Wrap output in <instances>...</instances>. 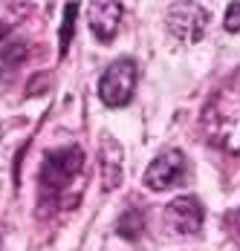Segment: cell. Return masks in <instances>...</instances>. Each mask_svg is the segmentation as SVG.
<instances>
[{"mask_svg": "<svg viewBox=\"0 0 240 251\" xmlns=\"http://www.w3.org/2000/svg\"><path fill=\"white\" fill-rule=\"evenodd\" d=\"M98 165H101L104 188L113 191L121 182V168H124V148L113 136H101V142H98Z\"/></svg>", "mask_w": 240, "mask_h": 251, "instance_id": "obj_8", "label": "cell"}, {"mask_svg": "<svg viewBox=\"0 0 240 251\" xmlns=\"http://www.w3.org/2000/svg\"><path fill=\"white\" fill-rule=\"evenodd\" d=\"M6 35H9V26H6V24H0V41H3Z\"/></svg>", "mask_w": 240, "mask_h": 251, "instance_id": "obj_14", "label": "cell"}, {"mask_svg": "<svg viewBox=\"0 0 240 251\" xmlns=\"http://www.w3.org/2000/svg\"><path fill=\"white\" fill-rule=\"evenodd\" d=\"M75 15H78V3H67V6H64V24H61V35H58V41H61V55H67V50H70Z\"/></svg>", "mask_w": 240, "mask_h": 251, "instance_id": "obj_11", "label": "cell"}, {"mask_svg": "<svg viewBox=\"0 0 240 251\" xmlns=\"http://www.w3.org/2000/svg\"><path fill=\"white\" fill-rule=\"evenodd\" d=\"M226 29L229 32H240V3H229V9H226Z\"/></svg>", "mask_w": 240, "mask_h": 251, "instance_id": "obj_12", "label": "cell"}, {"mask_svg": "<svg viewBox=\"0 0 240 251\" xmlns=\"http://www.w3.org/2000/svg\"><path fill=\"white\" fill-rule=\"evenodd\" d=\"M133 90H136V64H133V58L113 61L98 78V99L110 110L124 107L133 99Z\"/></svg>", "mask_w": 240, "mask_h": 251, "instance_id": "obj_3", "label": "cell"}, {"mask_svg": "<svg viewBox=\"0 0 240 251\" xmlns=\"http://www.w3.org/2000/svg\"><path fill=\"white\" fill-rule=\"evenodd\" d=\"M209 12L200 3H177L168 12V29L185 44H197L206 35Z\"/></svg>", "mask_w": 240, "mask_h": 251, "instance_id": "obj_5", "label": "cell"}, {"mask_svg": "<svg viewBox=\"0 0 240 251\" xmlns=\"http://www.w3.org/2000/svg\"><path fill=\"white\" fill-rule=\"evenodd\" d=\"M185 174H188V159L182 151H165L159 153L148 171H145V185L150 191H168V188H177L180 182H185Z\"/></svg>", "mask_w": 240, "mask_h": 251, "instance_id": "obj_4", "label": "cell"}, {"mask_svg": "<svg viewBox=\"0 0 240 251\" xmlns=\"http://www.w3.org/2000/svg\"><path fill=\"white\" fill-rule=\"evenodd\" d=\"M49 81V75H38V78H32L29 81V90H26V96H41V93H47V84Z\"/></svg>", "mask_w": 240, "mask_h": 251, "instance_id": "obj_13", "label": "cell"}, {"mask_svg": "<svg viewBox=\"0 0 240 251\" xmlns=\"http://www.w3.org/2000/svg\"><path fill=\"white\" fill-rule=\"evenodd\" d=\"M145 231V214L136 208H127L119 217V234L124 240H139Z\"/></svg>", "mask_w": 240, "mask_h": 251, "instance_id": "obj_9", "label": "cell"}, {"mask_svg": "<svg viewBox=\"0 0 240 251\" xmlns=\"http://www.w3.org/2000/svg\"><path fill=\"white\" fill-rule=\"evenodd\" d=\"M84 168V151L78 145L70 148H58V151H49L44 156V165L38 171V185H41V202H61L64 194L70 191L72 179L81 174Z\"/></svg>", "mask_w": 240, "mask_h": 251, "instance_id": "obj_2", "label": "cell"}, {"mask_svg": "<svg viewBox=\"0 0 240 251\" xmlns=\"http://www.w3.org/2000/svg\"><path fill=\"white\" fill-rule=\"evenodd\" d=\"M26 55H29V47H26V44H21V41H9V44L0 50V75H3L6 67H9V70H18V67L26 61Z\"/></svg>", "mask_w": 240, "mask_h": 251, "instance_id": "obj_10", "label": "cell"}, {"mask_svg": "<svg viewBox=\"0 0 240 251\" xmlns=\"http://www.w3.org/2000/svg\"><path fill=\"white\" fill-rule=\"evenodd\" d=\"M121 12L124 9L116 0H101V3H90L87 6V24L93 29L96 41L110 44L116 38V32H119V26H121Z\"/></svg>", "mask_w": 240, "mask_h": 251, "instance_id": "obj_7", "label": "cell"}, {"mask_svg": "<svg viewBox=\"0 0 240 251\" xmlns=\"http://www.w3.org/2000/svg\"><path fill=\"white\" fill-rule=\"evenodd\" d=\"M203 205L197 197H177V200L168 202V208H165V220H168V226L177 231V234H197L200 228H203Z\"/></svg>", "mask_w": 240, "mask_h": 251, "instance_id": "obj_6", "label": "cell"}, {"mask_svg": "<svg viewBox=\"0 0 240 251\" xmlns=\"http://www.w3.org/2000/svg\"><path fill=\"white\" fill-rule=\"evenodd\" d=\"M206 139L226 153H240V78H232L209 99L203 110Z\"/></svg>", "mask_w": 240, "mask_h": 251, "instance_id": "obj_1", "label": "cell"}, {"mask_svg": "<svg viewBox=\"0 0 240 251\" xmlns=\"http://www.w3.org/2000/svg\"><path fill=\"white\" fill-rule=\"evenodd\" d=\"M235 228H238V237H240V211H238V220H235Z\"/></svg>", "mask_w": 240, "mask_h": 251, "instance_id": "obj_15", "label": "cell"}]
</instances>
